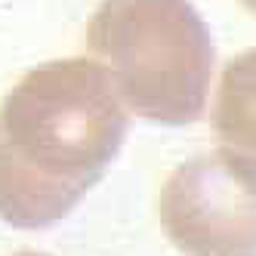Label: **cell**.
Wrapping results in <instances>:
<instances>
[{
	"label": "cell",
	"mask_w": 256,
	"mask_h": 256,
	"mask_svg": "<svg viewBox=\"0 0 256 256\" xmlns=\"http://www.w3.org/2000/svg\"><path fill=\"white\" fill-rule=\"evenodd\" d=\"M130 118L93 59L31 68L0 102V219L46 228L65 219L120 152Z\"/></svg>",
	"instance_id": "cell-1"
},
{
	"label": "cell",
	"mask_w": 256,
	"mask_h": 256,
	"mask_svg": "<svg viewBox=\"0 0 256 256\" xmlns=\"http://www.w3.org/2000/svg\"><path fill=\"white\" fill-rule=\"evenodd\" d=\"M86 46L139 118L167 126L200 118L216 52L188 0H102Z\"/></svg>",
	"instance_id": "cell-2"
},
{
	"label": "cell",
	"mask_w": 256,
	"mask_h": 256,
	"mask_svg": "<svg viewBox=\"0 0 256 256\" xmlns=\"http://www.w3.org/2000/svg\"><path fill=\"white\" fill-rule=\"evenodd\" d=\"M160 226L186 256H256V160L216 148L160 188Z\"/></svg>",
	"instance_id": "cell-3"
},
{
	"label": "cell",
	"mask_w": 256,
	"mask_h": 256,
	"mask_svg": "<svg viewBox=\"0 0 256 256\" xmlns=\"http://www.w3.org/2000/svg\"><path fill=\"white\" fill-rule=\"evenodd\" d=\"M213 136L256 160V50L234 56L216 86Z\"/></svg>",
	"instance_id": "cell-4"
},
{
	"label": "cell",
	"mask_w": 256,
	"mask_h": 256,
	"mask_svg": "<svg viewBox=\"0 0 256 256\" xmlns=\"http://www.w3.org/2000/svg\"><path fill=\"white\" fill-rule=\"evenodd\" d=\"M241 4H244V6H247V10H250L253 16H256V0H241Z\"/></svg>",
	"instance_id": "cell-5"
},
{
	"label": "cell",
	"mask_w": 256,
	"mask_h": 256,
	"mask_svg": "<svg viewBox=\"0 0 256 256\" xmlns=\"http://www.w3.org/2000/svg\"><path fill=\"white\" fill-rule=\"evenodd\" d=\"M16 256H46V253H31V250H22V253H16Z\"/></svg>",
	"instance_id": "cell-6"
}]
</instances>
